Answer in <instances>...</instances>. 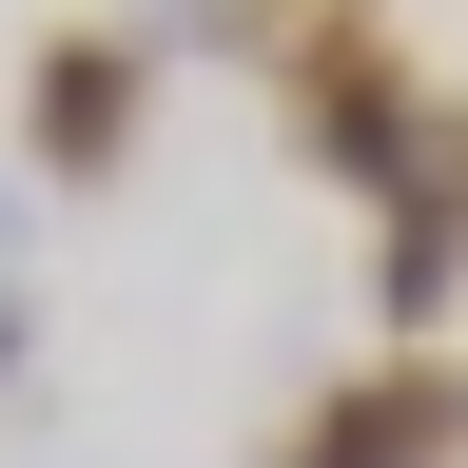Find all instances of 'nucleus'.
<instances>
[{"label":"nucleus","instance_id":"5","mask_svg":"<svg viewBox=\"0 0 468 468\" xmlns=\"http://www.w3.org/2000/svg\"><path fill=\"white\" fill-rule=\"evenodd\" d=\"M449 215H468V156H449Z\"/></svg>","mask_w":468,"mask_h":468},{"label":"nucleus","instance_id":"4","mask_svg":"<svg viewBox=\"0 0 468 468\" xmlns=\"http://www.w3.org/2000/svg\"><path fill=\"white\" fill-rule=\"evenodd\" d=\"M0 273H20V176H0Z\"/></svg>","mask_w":468,"mask_h":468},{"label":"nucleus","instance_id":"3","mask_svg":"<svg viewBox=\"0 0 468 468\" xmlns=\"http://www.w3.org/2000/svg\"><path fill=\"white\" fill-rule=\"evenodd\" d=\"M20 351H39V313H20V273H0V390H20Z\"/></svg>","mask_w":468,"mask_h":468},{"label":"nucleus","instance_id":"2","mask_svg":"<svg viewBox=\"0 0 468 468\" xmlns=\"http://www.w3.org/2000/svg\"><path fill=\"white\" fill-rule=\"evenodd\" d=\"M273 468H468V351H371L273 430Z\"/></svg>","mask_w":468,"mask_h":468},{"label":"nucleus","instance_id":"1","mask_svg":"<svg viewBox=\"0 0 468 468\" xmlns=\"http://www.w3.org/2000/svg\"><path fill=\"white\" fill-rule=\"evenodd\" d=\"M137 137H156V20L20 39V176H137Z\"/></svg>","mask_w":468,"mask_h":468}]
</instances>
